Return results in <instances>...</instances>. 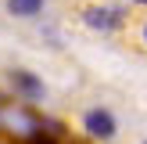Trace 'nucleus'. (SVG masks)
I'll return each mask as SVG.
<instances>
[{
    "label": "nucleus",
    "mask_w": 147,
    "mask_h": 144,
    "mask_svg": "<svg viewBox=\"0 0 147 144\" xmlns=\"http://www.w3.org/2000/svg\"><path fill=\"white\" fill-rule=\"evenodd\" d=\"M79 126H83V137L93 144H111L119 137V119H115L111 108L104 105H90L83 115H79Z\"/></svg>",
    "instance_id": "obj_1"
},
{
    "label": "nucleus",
    "mask_w": 147,
    "mask_h": 144,
    "mask_svg": "<svg viewBox=\"0 0 147 144\" xmlns=\"http://www.w3.org/2000/svg\"><path fill=\"white\" fill-rule=\"evenodd\" d=\"M83 25L90 29V33H100V36H115L122 25H126L129 11L122 4H86L83 7Z\"/></svg>",
    "instance_id": "obj_2"
},
{
    "label": "nucleus",
    "mask_w": 147,
    "mask_h": 144,
    "mask_svg": "<svg viewBox=\"0 0 147 144\" xmlns=\"http://www.w3.org/2000/svg\"><path fill=\"white\" fill-rule=\"evenodd\" d=\"M7 86H11V94L18 101H43L47 97V86H43V79L36 76V72H29V69H11L7 72Z\"/></svg>",
    "instance_id": "obj_3"
},
{
    "label": "nucleus",
    "mask_w": 147,
    "mask_h": 144,
    "mask_svg": "<svg viewBox=\"0 0 147 144\" xmlns=\"http://www.w3.org/2000/svg\"><path fill=\"white\" fill-rule=\"evenodd\" d=\"M4 11L18 22H32L47 11V0H4Z\"/></svg>",
    "instance_id": "obj_4"
},
{
    "label": "nucleus",
    "mask_w": 147,
    "mask_h": 144,
    "mask_svg": "<svg viewBox=\"0 0 147 144\" xmlns=\"http://www.w3.org/2000/svg\"><path fill=\"white\" fill-rule=\"evenodd\" d=\"M136 36H140V47H144V50H147V18H144V22H140V29H136Z\"/></svg>",
    "instance_id": "obj_5"
},
{
    "label": "nucleus",
    "mask_w": 147,
    "mask_h": 144,
    "mask_svg": "<svg viewBox=\"0 0 147 144\" xmlns=\"http://www.w3.org/2000/svg\"><path fill=\"white\" fill-rule=\"evenodd\" d=\"M129 4H144V7H147V0H129Z\"/></svg>",
    "instance_id": "obj_6"
},
{
    "label": "nucleus",
    "mask_w": 147,
    "mask_h": 144,
    "mask_svg": "<svg viewBox=\"0 0 147 144\" xmlns=\"http://www.w3.org/2000/svg\"><path fill=\"white\" fill-rule=\"evenodd\" d=\"M144 144H147V141H144Z\"/></svg>",
    "instance_id": "obj_7"
}]
</instances>
